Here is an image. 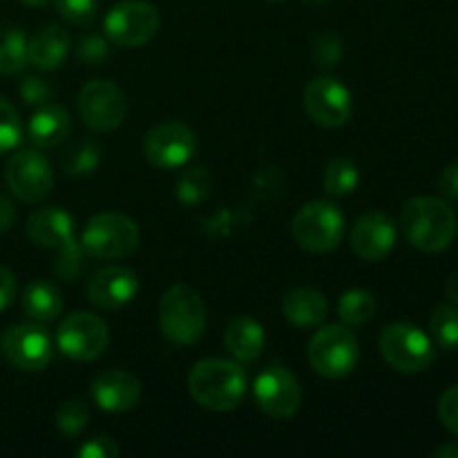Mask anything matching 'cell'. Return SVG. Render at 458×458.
<instances>
[{
  "instance_id": "obj_24",
  "label": "cell",
  "mask_w": 458,
  "mask_h": 458,
  "mask_svg": "<svg viewBox=\"0 0 458 458\" xmlns=\"http://www.w3.org/2000/svg\"><path fill=\"white\" fill-rule=\"evenodd\" d=\"M21 304L27 318L45 325V322L56 320V316L61 313L63 295L54 282L40 277V280L30 282V284L25 286Z\"/></svg>"
},
{
  "instance_id": "obj_31",
  "label": "cell",
  "mask_w": 458,
  "mask_h": 458,
  "mask_svg": "<svg viewBox=\"0 0 458 458\" xmlns=\"http://www.w3.org/2000/svg\"><path fill=\"white\" fill-rule=\"evenodd\" d=\"M89 420V407L85 405L79 398H72V401H65L56 411V428L63 437L72 438L79 437L85 428H88Z\"/></svg>"
},
{
  "instance_id": "obj_4",
  "label": "cell",
  "mask_w": 458,
  "mask_h": 458,
  "mask_svg": "<svg viewBox=\"0 0 458 458\" xmlns=\"http://www.w3.org/2000/svg\"><path fill=\"white\" fill-rule=\"evenodd\" d=\"M157 320L165 340L174 344H195L206 331V304L192 286H173L161 298Z\"/></svg>"
},
{
  "instance_id": "obj_1",
  "label": "cell",
  "mask_w": 458,
  "mask_h": 458,
  "mask_svg": "<svg viewBox=\"0 0 458 458\" xmlns=\"http://www.w3.org/2000/svg\"><path fill=\"white\" fill-rule=\"evenodd\" d=\"M249 378L237 362L222 358H204L188 374V392L201 407L213 411H231L246 398Z\"/></svg>"
},
{
  "instance_id": "obj_42",
  "label": "cell",
  "mask_w": 458,
  "mask_h": 458,
  "mask_svg": "<svg viewBox=\"0 0 458 458\" xmlns=\"http://www.w3.org/2000/svg\"><path fill=\"white\" fill-rule=\"evenodd\" d=\"M437 458H458V443H445L434 452Z\"/></svg>"
},
{
  "instance_id": "obj_44",
  "label": "cell",
  "mask_w": 458,
  "mask_h": 458,
  "mask_svg": "<svg viewBox=\"0 0 458 458\" xmlns=\"http://www.w3.org/2000/svg\"><path fill=\"white\" fill-rule=\"evenodd\" d=\"M25 4H30V7H45V4H49L52 0H22Z\"/></svg>"
},
{
  "instance_id": "obj_36",
  "label": "cell",
  "mask_w": 458,
  "mask_h": 458,
  "mask_svg": "<svg viewBox=\"0 0 458 458\" xmlns=\"http://www.w3.org/2000/svg\"><path fill=\"white\" fill-rule=\"evenodd\" d=\"M438 416H441L445 429L458 437V385H452L443 392L438 401Z\"/></svg>"
},
{
  "instance_id": "obj_5",
  "label": "cell",
  "mask_w": 458,
  "mask_h": 458,
  "mask_svg": "<svg viewBox=\"0 0 458 458\" xmlns=\"http://www.w3.org/2000/svg\"><path fill=\"white\" fill-rule=\"evenodd\" d=\"M307 356L309 365L318 376L338 380L356 369L358 358H360V344L352 329L343 325H329L313 334Z\"/></svg>"
},
{
  "instance_id": "obj_30",
  "label": "cell",
  "mask_w": 458,
  "mask_h": 458,
  "mask_svg": "<svg viewBox=\"0 0 458 458\" xmlns=\"http://www.w3.org/2000/svg\"><path fill=\"white\" fill-rule=\"evenodd\" d=\"M210 191V174L201 165H191L177 177V197L182 204H199Z\"/></svg>"
},
{
  "instance_id": "obj_2",
  "label": "cell",
  "mask_w": 458,
  "mask_h": 458,
  "mask_svg": "<svg viewBox=\"0 0 458 458\" xmlns=\"http://www.w3.org/2000/svg\"><path fill=\"white\" fill-rule=\"evenodd\" d=\"M25 231L34 244L40 249L58 250L54 271L61 280H74L83 268V249L81 242H76L74 217L65 210L49 206L38 208L27 217Z\"/></svg>"
},
{
  "instance_id": "obj_15",
  "label": "cell",
  "mask_w": 458,
  "mask_h": 458,
  "mask_svg": "<svg viewBox=\"0 0 458 458\" xmlns=\"http://www.w3.org/2000/svg\"><path fill=\"white\" fill-rule=\"evenodd\" d=\"M304 107L322 128H340L353 112V98L347 85L335 76H318L304 89Z\"/></svg>"
},
{
  "instance_id": "obj_21",
  "label": "cell",
  "mask_w": 458,
  "mask_h": 458,
  "mask_svg": "<svg viewBox=\"0 0 458 458\" xmlns=\"http://www.w3.org/2000/svg\"><path fill=\"white\" fill-rule=\"evenodd\" d=\"M224 347L235 360L253 362L267 347V331L250 316H237L224 331Z\"/></svg>"
},
{
  "instance_id": "obj_10",
  "label": "cell",
  "mask_w": 458,
  "mask_h": 458,
  "mask_svg": "<svg viewBox=\"0 0 458 458\" xmlns=\"http://www.w3.org/2000/svg\"><path fill=\"white\" fill-rule=\"evenodd\" d=\"M110 343V331L107 325L98 316L88 311L70 313L65 320L58 325L56 344L63 356L72 358L76 362H89L103 356Z\"/></svg>"
},
{
  "instance_id": "obj_25",
  "label": "cell",
  "mask_w": 458,
  "mask_h": 458,
  "mask_svg": "<svg viewBox=\"0 0 458 458\" xmlns=\"http://www.w3.org/2000/svg\"><path fill=\"white\" fill-rule=\"evenodd\" d=\"M27 63V36L18 27L0 30V74H18Z\"/></svg>"
},
{
  "instance_id": "obj_18",
  "label": "cell",
  "mask_w": 458,
  "mask_h": 458,
  "mask_svg": "<svg viewBox=\"0 0 458 458\" xmlns=\"http://www.w3.org/2000/svg\"><path fill=\"white\" fill-rule=\"evenodd\" d=\"M352 250L367 262H380L396 246V226L392 217L380 210L362 215L352 231Z\"/></svg>"
},
{
  "instance_id": "obj_43",
  "label": "cell",
  "mask_w": 458,
  "mask_h": 458,
  "mask_svg": "<svg viewBox=\"0 0 458 458\" xmlns=\"http://www.w3.org/2000/svg\"><path fill=\"white\" fill-rule=\"evenodd\" d=\"M445 295L452 300V302L458 304V271L454 273V276H450V280H447Z\"/></svg>"
},
{
  "instance_id": "obj_23",
  "label": "cell",
  "mask_w": 458,
  "mask_h": 458,
  "mask_svg": "<svg viewBox=\"0 0 458 458\" xmlns=\"http://www.w3.org/2000/svg\"><path fill=\"white\" fill-rule=\"evenodd\" d=\"M282 313L291 325L300 327V329H316V327L325 325L327 316H329V304L320 291L300 286L286 295L282 302Z\"/></svg>"
},
{
  "instance_id": "obj_16",
  "label": "cell",
  "mask_w": 458,
  "mask_h": 458,
  "mask_svg": "<svg viewBox=\"0 0 458 458\" xmlns=\"http://www.w3.org/2000/svg\"><path fill=\"white\" fill-rule=\"evenodd\" d=\"M255 401L271 419H291L302 403V389L284 367H268L255 380Z\"/></svg>"
},
{
  "instance_id": "obj_11",
  "label": "cell",
  "mask_w": 458,
  "mask_h": 458,
  "mask_svg": "<svg viewBox=\"0 0 458 458\" xmlns=\"http://www.w3.org/2000/svg\"><path fill=\"white\" fill-rule=\"evenodd\" d=\"M0 353L21 371H40L52 362V335L40 322L13 325L0 335Z\"/></svg>"
},
{
  "instance_id": "obj_7",
  "label": "cell",
  "mask_w": 458,
  "mask_h": 458,
  "mask_svg": "<svg viewBox=\"0 0 458 458\" xmlns=\"http://www.w3.org/2000/svg\"><path fill=\"white\" fill-rule=\"evenodd\" d=\"M378 347L385 362L401 374H420L437 360L432 338L407 322H394L385 327Z\"/></svg>"
},
{
  "instance_id": "obj_28",
  "label": "cell",
  "mask_w": 458,
  "mask_h": 458,
  "mask_svg": "<svg viewBox=\"0 0 458 458\" xmlns=\"http://www.w3.org/2000/svg\"><path fill=\"white\" fill-rule=\"evenodd\" d=\"M338 316L344 325L362 327L376 316V298L365 289H352L340 298Z\"/></svg>"
},
{
  "instance_id": "obj_14",
  "label": "cell",
  "mask_w": 458,
  "mask_h": 458,
  "mask_svg": "<svg viewBox=\"0 0 458 458\" xmlns=\"http://www.w3.org/2000/svg\"><path fill=\"white\" fill-rule=\"evenodd\" d=\"M4 182L18 199L36 204L52 191V164L38 150H18L9 157L7 168H4Z\"/></svg>"
},
{
  "instance_id": "obj_39",
  "label": "cell",
  "mask_w": 458,
  "mask_h": 458,
  "mask_svg": "<svg viewBox=\"0 0 458 458\" xmlns=\"http://www.w3.org/2000/svg\"><path fill=\"white\" fill-rule=\"evenodd\" d=\"M438 188H441L445 199L458 201V164L447 165V168L443 170L441 179H438Z\"/></svg>"
},
{
  "instance_id": "obj_13",
  "label": "cell",
  "mask_w": 458,
  "mask_h": 458,
  "mask_svg": "<svg viewBox=\"0 0 458 458\" xmlns=\"http://www.w3.org/2000/svg\"><path fill=\"white\" fill-rule=\"evenodd\" d=\"M125 97L112 81L94 79L79 92V112L83 123L94 132H112L125 119Z\"/></svg>"
},
{
  "instance_id": "obj_35",
  "label": "cell",
  "mask_w": 458,
  "mask_h": 458,
  "mask_svg": "<svg viewBox=\"0 0 458 458\" xmlns=\"http://www.w3.org/2000/svg\"><path fill=\"white\" fill-rule=\"evenodd\" d=\"M21 97L25 103L38 107L54 97V89L47 81L38 79V76H27L21 83Z\"/></svg>"
},
{
  "instance_id": "obj_45",
  "label": "cell",
  "mask_w": 458,
  "mask_h": 458,
  "mask_svg": "<svg viewBox=\"0 0 458 458\" xmlns=\"http://www.w3.org/2000/svg\"><path fill=\"white\" fill-rule=\"evenodd\" d=\"M309 4H327V3H331V0H307Z\"/></svg>"
},
{
  "instance_id": "obj_27",
  "label": "cell",
  "mask_w": 458,
  "mask_h": 458,
  "mask_svg": "<svg viewBox=\"0 0 458 458\" xmlns=\"http://www.w3.org/2000/svg\"><path fill=\"white\" fill-rule=\"evenodd\" d=\"M360 182L358 165L347 157H335L329 161L325 170V191L331 197H347L352 195Z\"/></svg>"
},
{
  "instance_id": "obj_34",
  "label": "cell",
  "mask_w": 458,
  "mask_h": 458,
  "mask_svg": "<svg viewBox=\"0 0 458 458\" xmlns=\"http://www.w3.org/2000/svg\"><path fill=\"white\" fill-rule=\"evenodd\" d=\"M343 58V40L334 31H320L313 38V61L320 67H334Z\"/></svg>"
},
{
  "instance_id": "obj_20",
  "label": "cell",
  "mask_w": 458,
  "mask_h": 458,
  "mask_svg": "<svg viewBox=\"0 0 458 458\" xmlns=\"http://www.w3.org/2000/svg\"><path fill=\"white\" fill-rule=\"evenodd\" d=\"M70 54V34L61 25H45L27 40V61L43 72H54Z\"/></svg>"
},
{
  "instance_id": "obj_26",
  "label": "cell",
  "mask_w": 458,
  "mask_h": 458,
  "mask_svg": "<svg viewBox=\"0 0 458 458\" xmlns=\"http://www.w3.org/2000/svg\"><path fill=\"white\" fill-rule=\"evenodd\" d=\"M63 170L72 177H85V174H92L94 170L101 164V146L92 139H81L74 141L67 152L63 155Z\"/></svg>"
},
{
  "instance_id": "obj_37",
  "label": "cell",
  "mask_w": 458,
  "mask_h": 458,
  "mask_svg": "<svg viewBox=\"0 0 458 458\" xmlns=\"http://www.w3.org/2000/svg\"><path fill=\"white\" fill-rule=\"evenodd\" d=\"M110 56V45L107 40H103L101 36L89 34L85 38H81L79 43V58L85 63H98L106 61Z\"/></svg>"
},
{
  "instance_id": "obj_41",
  "label": "cell",
  "mask_w": 458,
  "mask_h": 458,
  "mask_svg": "<svg viewBox=\"0 0 458 458\" xmlns=\"http://www.w3.org/2000/svg\"><path fill=\"white\" fill-rule=\"evenodd\" d=\"M13 219H16V210H13V204L9 201V197H4L0 192V235L7 233L12 228Z\"/></svg>"
},
{
  "instance_id": "obj_22",
  "label": "cell",
  "mask_w": 458,
  "mask_h": 458,
  "mask_svg": "<svg viewBox=\"0 0 458 458\" xmlns=\"http://www.w3.org/2000/svg\"><path fill=\"white\" fill-rule=\"evenodd\" d=\"M72 130L70 114L58 103H43L38 110L31 114L30 125H27V134H30L31 143L38 148H56L67 139Z\"/></svg>"
},
{
  "instance_id": "obj_17",
  "label": "cell",
  "mask_w": 458,
  "mask_h": 458,
  "mask_svg": "<svg viewBox=\"0 0 458 458\" xmlns=\"http://www.w3.org/2000/svg\"><path fill=\"white\" fill-rule=\"evenodd\" d=\"M139 293L137 273L125 267H103L85 282V295L97 309L116 311Z\"/></svg>"
},
{
  "instance_id": "obj_12",
  "label": "cell",
  "mask_w": 458,
  "mask_h": 458,
  "mask_svg": "<svg viewBox=\"0 0 458 458\" xmlns=\"http://www.w3.org/2000/svg\"><path fill=\"white\" fill-rule=\"evenodd\" d=\"M197 152V137L191 128L174 121L155 125L143 137V155L148 164L161 170H177L186 165Z\"/></svg>"
},
{
  "instance_id": "obj_9",
  "label": "cell",
  "mask_w": 458,
  "mask_h": 458,
  "mask_svg": "<svg viewBox=\"0 0 458 458\" xmlns=\"http://www.w3.org/2000/svg\"><path fill=\"white\" fill-rule=\"evenodd\" d=\"M161 18L146 0H121L106 13V36L119 47H141L157 36Z\"/></svg>"
},
{
  "instance_id": "obj_3",
  "label": "cell",
  "mask_w": 458,
  "mask_h": 458,
  "mask_svg": "<svg viewBox=\"0 0 458 458\" xmlns=\"http://www.w3.org/2000/svg\"><path fill=\"white\" fill-rule=\"evenodd\" d=\"M401 226L407 242L423 253H441L454 242L458 219L454 208L438 197H414L405 204Z\"/></svg>"
},
{
  "instance_id": "obj_6",
  "label": "cell",
  "mask_w": 458,
  "mask_h": 458,
  "mask_svg": "<svg viewBox=\"0 0 458 458\" xmlns=\"http://www.w3.org/2000/svg\"><path fill=\"white\" fill-rule=\"evenodd\" d=\"M141 233L134 219L121 213H98L81 235V249L94 259H119L139 246Z\"/></svg>"
},
{
  "instance_id": "obj_8",
  "label": "cell",
  "mask_w": 458,
  "mask_h": 458,
  "mask_svg": "<svg viewBox=\"0 0 458 458\" xmlns=\"http://www.w3.org/2000/svg\"><path fill=\"white\" fill-rule=\"evenodd\" d=\"M344 215L331 201H311L293 217V240L309 253H329L344 237Z\"/></svg>"
},
{
  "instance_id": "obj_29",
  "label": "cell",
  "mask_w": 458,
  "mask_h": 458,
  "mask_svg": "<svg viewBox=\"0 0 458 458\" xmlns=\"http://www.w3.org/2000/svg\"><path fill=\"white\" fill-rule=\"evenodd\" d=\"M429 331L434 343L445 352L458 349V309L452 304H441L429 318Z\"/></svg>"
},
{
  "instance_id": "obj_38",
  "label": "cell",
  "mask_w": 458,
  "mask_h": 458,
  "mask_svg": "<svg viewBox=\"0 0 458 458\" xmlns=\"http://www.w3.org/2000/svg\"><path fill=\"white\" fill-rule=\"evenodd\" d=\"M76 454L81 458H114L119 456V445H116L112 438L97 437V438H89L88 443H83Z\"/></svg>"
},
{
  "instance_id": "obj_32",
  "label": "cell",
  "mask_w": 458,
  "mask_h": 458,
  "mask_svg": "<svg viewBox=\"0 0 458 458\" xmlns=\"http://www.w3.org/2000/svg\"><path fill=\"white\" fill-rule=\"evenodd\" d=\"M22 139V121L16 107L0 97V155H7L18 148Z\"/></svg>"
},
{
  "instance_id": "obj_40",
  "label": "cell",
  "mask_w": 458,
  "mask_h": 458,
  "mask_svg": "<svg viewBox=\"0 0 458 458\" xmlns=\"http://www.w3.org/2000/svg\"><path fill=\"white\" fill-rule=\"evenodd\" d=\"M13 298H16V277L12 271L0 267V311H4L13 302Z\"/></svg>"
},
{
  "instance_id": "obj_33",
  "label": "cell",
  "mask_w": 458,
  "mask_h": 458,
  "mask_svg": "<svg viewBox=\"0 0 458 458\" xmlns=\"http://www.w3.org/2000/svg\"><path fill=\"white\" fill-rule=\"evenodd\" d=\"M63 21L74 27L92 25L98 13V0H54Z\"/></svg>"
},
{
  "instance_id": "obj_19",
  "label": "cell",
  "mask_w": 458,
  "mask_h": 458,
  "mask_svg": "<svg viewBox=\"0 0 458 458\" xmlns=\"http://www.w3.org/2000/svg\"><path fill=\"white\" fill-rule=\"evenodd\" d=\"M92 398L103 411L123 414L141 401V383L132 374L121 369L101 371L92 380Z\"/></svg>"
}]
</instances>
